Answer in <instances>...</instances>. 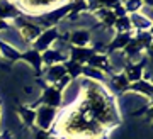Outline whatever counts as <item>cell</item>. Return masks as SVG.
<instances>
[{
    "label": "cell",
    "mask_w": 153,
    "mask_h": 139,
    "mask_svg": "<svg viewBox=\"0 0 153 139\" xmlns=\"http://www.w3.org/2000/svg\"><path fill=\"white\" fill-rule=\"evenodd\" d=\"M78 88L80 90L75 102L92 115L94 121H97L102 127L111 132L119 127L123 122L119 100L107 90L104 83L78 78Z\"/></svg>",
    "instance_id": "obj_1"
},
{
    "label": "cell",
    "mask_w": 153,
    "mask_h": 139,
    "mask_svg": "<svg viewBox=\"0 0 153 139\" xmlns=\"http://www.w3.org/2000/svg\"><path fill=\"white\" fill-rule=\"evenodd\" d=\"M51 132L61 139H109L112 134L94 121L92 115L76 102L60 109V115Z\"/></svg>",
    "instance_id": "obj_2"
},
{
    "label": "cell",
    "mask_w": 153,
    "mask_h": 139,
    "mask_svg": "<svg viewBox=\"0 0 153 139\" xmlns=\"http://www.w3.org/2000/svg\"><path fill=\"white\" fill-rule=\"evenodd\" d=\"M9 2H12L21 10L22 16H27L33 19V17L43 16L46 12L63 5L70 0H9Z\"/></svg>",
    "instance_id": "obj_3"
},
{
    "label": "cell",
    "mask_w": 153,
    "mask_h": 139,
    "mask_svg": "<svg viewBox=\"0 0 153 139\" xmlns=\"http://www.w3.org/2000/svg\"><path fill=\"white\" fill-rule=\"evenodd\" d=\"M152 31L146 32H133L129 43L126 44V48L123 49V54L126 56L128 61H138L140 58L146 56L152 48Z\"/></svg>",
    "instance_id": "obj_4"
},
{
    "label": "cell",
    "mask_w": 153,
    "mask_h": 139,
    "mask_svg": "<svg viewBox=\"0 0 153 139\" xmlns=\"http://www.w3.org/2000/svg\"><path fill=\"white\" fill-rule=\"evenodd\" d=\"M10 24H12V27L16 29L17 36H19V39L22 41V44H24L26 48L31 46V44L36 41V38L41 34V31H43V27L38 26L31 17L22 16V14L19 17H16Z\"/></svg>",
    "instance_id": "obj_5"
},
{
    "label": "cell",
    "mask_w": 153,
    "mask_h": 139,
    "mask_svg": "<svg viewBox=\"0 0 153 139\" xmlns=\"http://www.w3.org/2000/svg\"><path fill=\"white\" fill-rule=\"evenodd\" d=\"M33 107L38 105H48V107L61 109L63 107V92L58 90L55 85H44L41 87V93L39 98L36 100V104H31Z\"/></svg>",
    "instance_id": "obj_6"
},
{
    "label": "cell",
    "mask_w": 153,
    "mask_h": 139,
    "mask_svg": "<svg viewBox=\"0 0 153 139\" xmlns=\"http://www.w3.org/2000/svg\"><path fill=\"white\" fill-rule=\"evenodd\" d=\"M60 34H61V31H60L58 26L46 27V29L41 31V34L36 38V41H34L29 48H33L34 51H38V53H43V51H46V49L55 46V43L60 39Z\"/></svg>",
    "instance_id": "obj_7"
},
{
    "label": "cell",
    "mask_w": 153,
    "mask_h": 139,
    "mask_svg": "<svg viewBox=\"0 0 153 139\" xmlns=\"http://www.w3.org/2000/svg\"><path fill=\"white\" fill-rule=\"evenodd\" d=\"M58 115H60V109L48 107V105H38L36 107V129L51 131Z\"/></svg>",
    "instance_id": "obj_8"
},
{
    "label": "cell",
    "mask_w": 153,
    "mask_h": 139,
    "mask_svg": "<svg viewBox=\"0 0 153 139\" xmlns=\"http://www.w3.org/2000/svg\"><path fill=\"white\" fill-rule=\"evenodd\" d=\"M94 41V32L87 27H73L66 32V43L68 46L75 48H88L92 46Z\"/></svg>",
    "instance_id": "obj_9"
},
{
    "label": "cell",
    "mask_w": 153,
    "mask_h": 139,
    "mask_svg": "<svg viewBox=\"0 0 153 139\" xmlns=\"http://www.w3.org/2000/svg\"><path fill=\"white\" fill-rule=\"evenodd\" d=\"M146 66H148V54L140 58L138 61H128L123 68V73L126 75L128 81L133 83V81H138L141 80L145 76V71H146Z\"/></svg>",
    "instance_id": "obj_10"
},
{
    "label": "cell",
    "mask_w": 153,
    "mask_h": 139,
    "mask_svg": "<svg viewBox=\"0 0 153 139\" xmlns=\"http://www.w3.org/2000/svg\"><path fill=\"white\" fill-rule=\"evenodd\" d=\"M104 85L107 87V90H109L112 95L121 97L128 92L129 81H128V78H126V75L123 71H117V73H112V75L107 76V80H105Z\"/></svg>",
    "instance_id": "obj_11"
},
{
    "label": "cell",
    "mask_w": 153,
    "mask_h": 139,
    "mask_svg": "<svg viewBox=\"0 0 153 139\" xmlns=\"http://www.w3.org/2000/svg\"><path fill=\"white\" fill-rule=\"evenodd\" d=\"M126 93L138 95L140 98H143V100H146V102H150V104H152V98H153V83H152V80H145V78H141V80L129 83V87H128V92H126Z\"/></svg>",
    "instance_id": "obj_12"
},
{
    "label": "cell",
    "mask_w": 153,
    "mask_h": 139,
    "mask_svg": "<svg viewBox=\"0 0 153 139\" xmlns=\"http://www.w3.org/2000/svg\"><path fill=\"white\" fill-rule=\"evenodd\" d=\"M66 76V70H65V64L63 63H58V64H51V66H44L43 68V81L46 85H55L61 78Z\"/></svg>",
    "instance_id": "obj_13"
},
{
    "label": "cell",
    "mask_w": 153,
    "mask_h": 139,
    "mask_svg": "<svg viewBox=\"0 0 153 139\" xmlns=\"http://www.w3.org/2000/svg\"><path fill=\"white\" fill-rule=\"evenodd\" d=\"M17 115L26 129L36 131V107H33L31 104H22L17 107Z\"/></svg>",
    "instance_id": "obj_14"
},
{
    "label": "cell",
    "mask_w": 153,
    "mask_h": 139,
    "mask_svg": "<svg viewBox=\"0 0 153 139\" xmlns=\"http://www.w3.org/2000/svg\"><path fill=\"white\" fill-rule=\"evenodd\" d=\"M129 22H131L133 32H146L153 29L152 17L146 16L145 12H136V14H129Z\"/></svg>",
    "instance_id": "obj_15"
},
{
    "label": "cell",
    "mask_w": 153,
    "mask_h": 139,
    "mask_svg": "<svg viewBox=\"0 0 153 139\" xmlns=\"http://www.w3.org/2000/svg\"><path fill=\"white\" fill-rule=\"evenodd\" d=\"M90 14H92V17L97 21V24L100 27H104L107 31H112V26H114L116 19H117L114 10H111V9H95Z\"/></svg>",
    "instance_id": "obj_16"
},
{
    "label": "cell",
    "mask_w": 153,
    "mask_h": 139,
    "mask_svg": "<svg viewBox=\"0 0 153 139\" xmlns=\"http://www.w3.org/2000/svg\"><path fill=\"white\" fill-rule=\"evenodd\" d=\"M95 53L92 49V46H88V48H75V46H68V51H66V58L70 59V61H75V63L82 64L85 66L88 61V58Z\"/></svg>",
    "instance_id": "obj_17"
},
{
    "label": "cell",
    "mask_w": 153,
    "mask_h": 139,
    "mask_svg": "<svg viewBox=\"0 0 153 139\" xmlns=\"http://www.w3.org/2000/svg\"><path fill=\"white\" fill-rule=\"evenodd\" d=\"M87 66H92V68H97L100 70L102 73L109 76L112 75L114 71H112V66H111V61H109V56L105 53H94L87 61Z\"/></svg>",
    "instance_id": "obj_18"
},
{
    "label": "cell",
    "mask_w": 153,
    "mask_h": 139,
    "mask_svg": "<svg viewBox=\"0 0 153 139\" xmlns=\"http://www.w3.org/2000/svg\"><path fill=\"white\" fill-rule=\"evenodd\" d=\"M66 53L60 51L56 48H49L46 51L41 53V61H43V66H51V64H58V63H65L66 61Z\"/></svg>",
    "instance_id": "obj_19"
},
{
    "label": "cell",
    "mask_w": 153,
    "mask_h": 139,
    "mask_svg": "<svg viewBox=\"0 0 153 139\" xmlns=\"http://www.w3.org/2000/svg\"><path fill=\"white\" fill-rule=\"evenodd\" d=\"M19 16H21V10L12 2H9V0H0V19H4L7 22H12Z\"/></svg>",
    "instance_id": "obj_20"
},
{
    "label": "cell",
    "mask_w": 153,
    "mask_h": 139,
    "mask_svg": "<svg viewBox=\"0 0 153 139\" xmlns=\"http://www.w3.org/2000/svg\"><path fill=\"white\" fill-rule=\"evenodd\" d=\"M88 2V12L95 10V9H111V10H117L123 5V0H87Z\"/></svg>",
    "instance_id": "obj_21"
},
{
    "label": "cell",
    "mask_w": 153,
    "mask_h": 139,
    "mask_svg": "<svg viewBox=\"0 0 153 139\" xmlns=\"http://www.w3.org/2000/svg\"><path fill=\"white\" fill-rule=\"evenodd\" d=\"M80 78H87V80H92V81H97V83H105L107 80V75L102 73L100 70L97 68H92V66H83L82 68V76Z\"/></svg>",
    "instance_id": "obj_22"
},
{
    "label": "cell",
    "mask_w": 153,
    "mask_h": 139,
    "mask_svg": "<svg viewBox=\"0 0 153 139\" xmlns=\"http://www.w3.org/2000/svg\"><path fill=\"white\" fill-rule=\"evenodd\" d=\"M65 70H66V75L71 78V81H75V80H78L80 76H82V64H78V63H75V61H70V59H66L65 63Z\"/></svg>",
    "instance_id": "obj_23"
},
{
    "label": "cell",
    "mask_w": 153,
    "mask_h": 139,
    "mask_svg": "<svg viewBox=\"0 0 153 139\" xmlns=\"http://www.w3.org/2000/svg\"><path fill=\"white\" fill-rule=\"evenodd\" d=\"M123 9L124 12L129 14H136V12H143L145 9V2L143 0H123Z\"/></svg>",
    "instance_id": "obj_24"
},
{
    "label": "cell",
    "mask_w": 153,
    "mask_h": 139,
    "mask_svg": "<svg viewBox=\"0 0 153 139\" xmlns=\"http://www.w3.org/2000/svg\"><path fill=\"white\" fill-rule=\"evenodd\" d=\"M112 31H114V32H133L131 22H129V17H128V14L116 19L114 26H112Z\"/></svg>",
    "instance_id": "obj_25"
},
{
    "label": "cell",
    "mask_w": 153,
    "mask_h": 139,
    "mask_svg": "<svg viewBox=\"0 0 153 139\" xmlns=\"http://www.w3.org/2000/svg\"><path fill=\"white\" fill-rule=\"evenodd\" d=\"M34 139H61V138H58V136L53 134L51 131H41V129H36Z\"/></svg>",
    "instance_id": "obj_26"
},
{
    "label": "cell",
    "mask_w": 153,
    "mask_h": 139,
    "mask_svg": "<svg viewBox=\"0 0 153 139\" xmlns=\"http://www.w3.org/2000/svg\"><path fill=\"white\" fill-rule=\"evenodd\" d=\"M12 29H14V27H12L10 22L0 19V34H2V32H7V31H12Z\"/></svg>",
    "instance_id": "obj_27"
},
{
    "label": "cell",
    "mask_w": 153,
    "mask_h": 139,
    "mask_svg": "<svg viewBox=\"0 0 153 139\" xmlns=\"http://www.w3.org/2000/svg\"><path fill=\"white\" fill-rule=\"evenodd\" d=\"M0 139H14V136L9 131H0Z\"/></svg>",
    "instance_id": "obj_28"
},
{
    "label": "cell",
    "mask_w": 153,
    "mask_h": 139,
    "mask_svg": "<svg viewBox=\"0 0 153 139\" xmlns=\"http://www.w3.org/2000/svg\"><path fill=\"white\" fill-rule=\"evenodd\" d=\"M0 127H2V104H0ZM2 131V129H0Z\"/></svg>",
    "instance_id": "obj_29"
},
{
    "label": "cell",
    "mask_w": 153,
    "mask_h": 139,
    "mask_svg": "<svg viewBox=\"0 0 153 139\" xmlns=\"http://www.w3.org/2000/svg\"><path fill=\"white\" fill-rule=\"evenodd\" d=\"M0 59H2V56H0Z\"/></svg>",
    "instance_id": "obj_30"
}]
</instances>
